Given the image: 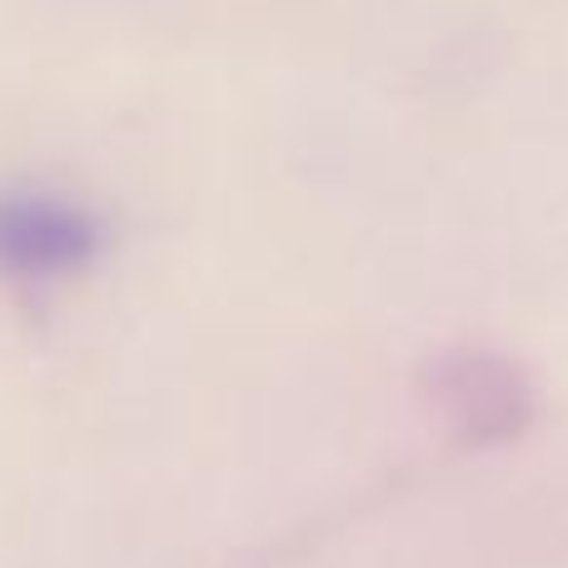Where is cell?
<instances>
[{"label": "cell", "instance_id": "cell-1", "mask_svg": "<svg viewBox=\"0 0 568 568\" xmlns=\"http://www.w3.org/2000/svg\"><path fill=\"white\" fill-rule=\"evenodd\" d=\"M105 225L95 210L50 190L0 195V275L10 280H65L95 265Z\"/></svg>", "mask_w": 568, "mask_h": 568}, {"label": "cell", "instance_id": "cell-2", "mask_svg": "<svg viewBox=\"0 0 568 568\" xmlns=\"http://www.w3.org/2000/svg\"><path fill=\"white\" fill-rule=\"evenodd\" d=\"M429 404L449 434L469 444H494L529 424L534 389L499 354L454 349L429 369Z\"/></svg>", "mask_w": 568, "mask_h": 568}]
</instances>
